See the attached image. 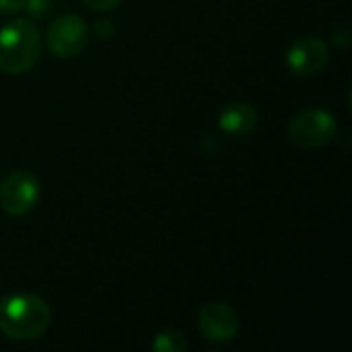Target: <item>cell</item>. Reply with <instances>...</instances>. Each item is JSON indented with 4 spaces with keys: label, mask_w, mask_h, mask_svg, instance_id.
I'll use <instances>...</instances> for the list:
<instances>
[{
    "label": "cell",
    "mask_w": 352,
    "mask_h": 352,
    "mask_svg": "<svg viewBox=\"0 0 352 352\" xmlns=\"http://www.w3.org/2000/svg\"><path fill=\"white\" fill-rule=\"evenodd\" d=\"M52 322L50 305L29 293H16L0 301V332L10 340H35L45 334Z\"/></svg>",
    "instance_id": "1"
},
{
    "label": "cell",
    "mask_w": 352,
    "mask_h": 352,
    "mask_svg": "<svg viewBox=\"0 0 352 352\" xmlns=\"http://www.w3.org/2000/svg\"><path fill=\"white\" fill-rule=\"evenodd\" d=\"M41 54V37L31 21H10L0 29V70L23 74L35 66Z\"/></svg>",
    "instance_id": "2"
},
{
    "label": "cell",
    "mask_w": 352,
    "mask_h": 352,
    "mask_svg": "<svg viewBox=\"0 0 352 352\" xmlns=\"http://www.w3.org/2000/svg\"><path fill=\"white\" fill-rule=\"evenodd\" d=\"M289 138L303 148H320L334 140L338 132L336 118L320 107L299 111L289 124Z\"/></svg>",
    "instance_id": "3"
},
{
    "label": "cell",
    "mask_w": 352,
    "mask_h": 352,
    "mask_svg": "<svg viewBox=\"0 0 352 352\" xmlns=\"http://www.w3.org/2000/svg\"><path fill=\"white\" fill-rule=\"evenodd\" d=\"M91 29L78 14H62L54 19L47 27L45 41L54 56L58 58H76L89 45Z\"/></svg>",
    "instance_id": "4"
},
{
    "label": "cell",
    "mask_w": 352,
    "mask_h": 352,
    "mask_svg": "<svg viewBox=\"0 0 352 352\" xmlns=\"http://www.w3.org/2000/svg\"><path fill=\"white\" fill-rule=\"evenodd\" d=\"M41 198V184L31 171L16 169L0 182V208L6 214L23 217L31 212Z\"/></svg>",
    "instance_id": "5"
},
{
    "label": "cell",
    "mask_w": 352,
    "mask_h": 352,
    "mask_svg": "<svg viewBox=\"0 0 352 352\" xmlns=\"http://www.w3.org/2000/svg\"><path fill=\"white\" fill-rule=\"evenodd\" d=\"M198 330L210 342H231L239 334V316L231 305L210 301L198 311Z\"/></svg>",
    "instance_id": "6"
},
{
    "label": "cell",
    "mask_w": 352,
    "mask_h": 352,
    "mask_svg": "<svg viewBox=\"0 0 352 352\" xmlns=\"http://www.w3.org/2000/svg\"><path fill=\"white\" fill-rule=\"evenodd\" d=\"M328 45L318 37H301L287 50V66L299 76H314L328 64Z\"/></svg>",
    "instance_id": "7"
},
{
    "label": "cell",
    "mask_w": 352,
    "mask_h": 352,
    "mask_svg": "<svg viewBox=\"0 0 352 352\" xmlns=\"http://www.w3.org/2000/svg\"><path fill=\"white\" fill-rule=\"evenodd\" d=\"M219 126L223 132L233 136H243L256 130L258 126V111L254 105L245 101L227 103L219 113Z\"/></svg>",
    "instance_id": "8"
},
{
    "label": "cell",
    "mask_w": 352,
    "mask_h": 352,
    "mask_svg": "<svg viewBox=\"0 0 352 352\" xmlns=\"http://www.w3.org/2000/svg\"><path fill=\"white\" fill-rule=\"evenodd\" d=\"M151 346L157 352H184L188 351V340L175 330H163L155 336Z\"/></svg>",
    "instance_id": "9"
},
{
    "label": "cell",
    "mask_w": 352,
    "mask_h": 352,
    "mask_svg": "<svg viewBox=\"0 0 352 352\" xmlns=\"http://www.w3.org/2000/svg\"><path fill=\"white\" fill-rule=\"evenodd\" d=\"M23 8L35 19H43L52 10L50 0H23Z\"/></svg>",
    "instance_id": "10"
},
{
    "label": "cell",
    "mask_w": 352,
    "mask_h": 352,
    "mask_svg": "<svg viewBox=\"0 0 352 352\" xmlns=\"http://www.w3.org/2000/svg\"><path fill=\"white\" fill-rule=\"evenodd\" d=\"M93 35H95L97 39H105V37L113 35V25H111V21H103V19L95 21V25H93Z\"/></svg>",
    "instance_id": "11"
},
{
    "label": "cell",
    "mask_w": 352,
    "mask_h": 352,
    "mask_svg": "<svg viewBox=\"0 0 352 352\" xmlns=\"http://www.w3.org/2000/svg\"><path fill=\"white\" fill-rule=\"evenodd\" d=\"M93 10H113L122 0H82Z\"/></svg>",
    "instance_id": "12"
},
{
    "label": "cell",
    "mask_w": 352,
    "mask_h": 352,
    "mask_svg": "<svg viewBox=\"0 0 352 352\" xmlns=\"http://www.w3.org/2000/svg\"><path fill=\"white\" fill-rule=\"evenodd\" d=\"M23 10V0H0V14H14Z\"/></svg>",
    "instance_id": "13"
}]
</instances>
